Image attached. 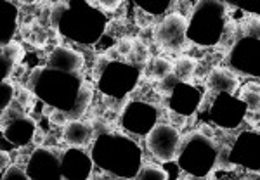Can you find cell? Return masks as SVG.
<instances>
[{"instance_id":"cell-1","label":"cell","mask_w":260,"mask_h":180,"mask_svg":"<svg viewBox=\"0 0 260 180\" xmlns=\"http://www.w3.org/2000/svg\"><path fill=\"white\" fill-rule=\"evenodd\" d=\"M92 161L103 170L118 177H137L142 168V153L139 146L125 135L103 133L94 142Z\"/></svg>"},{"instance_id":"cell-2","label":"cell","mask_w":260,"mask_h":180,"mask_svg":"<svg viewBox=\"0 0 260 180\" xmlns=\"http://www.w3.org/2000/svg\"><path fill=\"white\" fill-rule=\"evenodd\" d=\"M90 4L89 11H80L82 4H77V12L73 11L71 2H57L50 11V23L57 26L64 37L73 39L77 44H90L98 40L104 31V16L95 11V4Z\"/></svg>"},{"instance_id":"cell-3","label":"cell","mask_w":260,"mask_h":180,"mask_svg":"<svg viewBox=\"0 0 260 180\" xmlns=\"http://www.w3.org/2000/svg\"><path fill=\"white\" fill-rule=\"evenodd\" d=\"M82 82L80 77L47 68H37L28 78V89L52 106V110H62L70 115L75 107Z\"/></svg>"},{"instance_id":"cell-4","label":"cell","mask_w":260,"mask_h":180,"mask_svg":"<svg viewBox=\"0 0 260 180\" xmlns=\"http://www.w3.org/2000/svg\"><path fill=\"white\" fill-rule=\"evenodd\" d=\"M225 7L228 6L222 2H208V0H201L196 4L189 18L187 39L205 47L219 44L228 26Z\"/></svg>"},{"instance_id":"cell-5","label":"cell","mask_w":260,"mask_h":180,"mask_svg":"<svg viewBox=\"0 0 260 180\" xmlns=\"http://www.w3.org/2000/svg\"><path fill=\"white\" fill-rule=\"evenodd\" d=\"M217 158H219V149H217L215 142L201 135L200 132L187 137L186 144L177 154L180 168L187 175H194V177L210 175L212 168L217 165Z\"/></svg>"},{"instance_id":"cell-6","label":"cell","mask_w":260,"mask_h":180,"mask_svg":"<svg viewBox=\"0 0 260 180\" xmlns=\"http://www.w3.org/2000/svg\"><path fill=\"white\" fill-rule=\"evenodd\" d=\"M137 78H139V69L136 66L111 61L110 66L101 75L99 87L104 94H110L111 97L118 99L136 87Z\"/></svg>"},{"instance_id":"cell-7","label":"cell","mask_w":260,"mask_h":180,"mask_svg":"<svg viewBox=\"0 0 260 180\" xmlns=\"http://www.w3.org/2000/svg\"><path fill=\"white\" fill-rule=\"evenodd\" d=\"M189 19L182 12H170L154 28V40L165 50H180L186 47Z\"/></svg>"},{"instance_id":"cell-8","label":"cell","mask_w":260,"mask_h":180,"mask_svg":"<svg viewBox=\"0 0 260 180\" xmlns=\"http://www.w3.org/2000/svg\"><path fill=\"white\" fill-rule=\"evenodd\" d=\"M146 144H148L149 153L158 161L170 163L177 160L179 148H180V133L174 125L158 123L146 135Z\"/></svg>"},{"instance_id":"cell-9","label":"cell","mask_w":260,"mask_h":180,"mask_svg":"<svg viewBox=\"0 0 260 180\" xmlns=\"http://www.w3.org/2000/svg\"><path fill=\"white\" fill-rule=\"evenodd\" d=\"M228 64L241 75L260 78V40L240 39L231 49Z\"/></svg>"},{"instance_id":"cell-10","label":"cell","mask_w":260,"mask_h":180,"mask_svg":"<svg viewBox=\"0 0 260 180\" xmlns=\"http://www.w3.org/2000/svg\"><path fill=\"white\" fill-rule=\"evenodd\" d=\"M231 165H243L246 170L260 173V132H243L229 153Z\"/></svg>"},{"instance_id":"cell-11","label":"cell","mask_w":260,"mask_h":180,"mask_svg":"<svg viewBox=\"0 0 260 180\" xmlns=\"http://www.w3.org/2000/svg\"><path fill=\"white\" fill-rule=\"evenodd\" d=\"M121 125L137 135H148L158 125V110L153 104L132 100L121 113Z\"/></svg>"},{"instance_id":"cell-12","label":"cell","mask_w":260,"mask_h":180,"mask_svg":"<svg viewBox=\"0 0 260 180\" xmlns=\"http://www.w3.org/2000/svg\"><path fill=\"white\" fill-rule=\"evenodd\" d=\"M64 151L37 149L26 165V173L31 180H61V160Z\"/></svg>"},{"instance_id":"cell-13","label":"cell","mask_w":260,"mask_h":180,"mask_svg":"<svg viewBox=\"0 0 260 180\" xmlns=\"http://www.w3.org/2000/svg\"><path fill=\"white\" fill-rule=\"evenodd\" d=\"M246 110L248 107L240 97H233L231 94H219L210 110V115L219 127L234 128L245 118Z\"/></svg>"},{"instance_id":"cell-14","label":"cell","mask_w":260,"mask_h":180,"mask_svg":"<svg viewBox=\"0 0 260 180\" xmlns=\"http://www.w3.org/2000/svg\"><path fill=\"white\" fill-rule=\"evenodd\" d=\"M201 90L196 85H192L191 82L182 83L180 82L174 92L169 95V106L172 113L180 116H189L192 115L201 104Z\"/></svg>"},{"instance_id":"cell-15","label":"cell","mask_w":260,"mask_h":180,"mask_svg":"<svg viewBox=\"0 0 260 180\" xmlns=\"http://www.w3.org/2000/svg\"><path fill=\"white\" fill-rule=\"evenodd\" d=\"M92 156L73 148L62 153L61 173L66 180H87L92 171Z\"/></svg>"},{"instance_id":"cell-16","label":"cell","mask_w":260,"mask_h":180,"mask_svg":"<svg viewBox=\"0 0 260 180\" xmlns=\"http://www.w3.org/2000/svg\"><path fill=\"white\" fill-rule=\"evenodd\" d=\"M83 68V56L68 47H56L47 59V69L62 71V73L80 77Z\"/></svg>"},{"instance_id":"cell-17","label":"cell","mask_w":260,"mask_h":180,"mask_svg":"<svg viewBox=\"0 0 260 180\" xmlns=\"http://www.w3.org/2000/svg\"><path fill=\"white\" fill-rule=\"evenodd\" d=\"M2 132L4 139L9 140L12 146H26L35 137L37 127L35 121L28 116H14L9 123H4Z\"/></svg>"},{"instance_id":"cell-18","label":"cell","mask_w":260,"mask_h":180,"mask_svg":"<svg viewBox=\"0 0 260 180\" xmlns=\"http://www.w3.org/2000/svg\"><path fill=\"white\" fill-rule=\"evenodd\" d=\"M207 87L217 94H231L234 95L240 89L238 77L228 68H213L207 77Z\"/></svg>"},{"instance_id":"cell-19","label":"cell","mask_w":260,"mask_h":180,"mask_svg":"<svg viewBox=\"0 0 260 180\" xmlns=\"http://www.w3.org/2000/svg\"><path fill=\"white\" fill-rule=\"evenodd\" d=\"M62 137H64L66 144H70L71 148H85L87 144H90L92 137H94V127L90 123H85V121L73 120L66 125Z\"/></svg>"},{"instance_id":"cell-20","label":"cell","mask_w":260,"mask_h":180,"mask_svg":"<svg viewBox=\"0 0 260 180\" xmlns=\"http://www.w3.org/2000/svg\"><path fill=\"white\" fill-rule=\"evenodd\" d=\"M24 56V47L19 44V42H11L7 45H2V50H0V61H2V77L4 80H7L9 73L14 68L16 62H19Z\"/></svg>"},{"instance_id":"cell-21","label":"cell","mask_w":260,"mask_h":180,"mask_svg":"<svg viewBox=\"0 0 260 180\" xmlns=\"http://www.w3.org/2000/svg\"><path fill=\"white\" fill-rule=\"evenodd\" d=\"M172 73H174V62H170L167 57L154 56L146 64V77L151 78V80L160 82Z\"/></svg>"},{"instance_id":"cell-22","label":"cell","mask_w":260,"mask_h":180,"mask_svg":"<svg viewBox=\"0 0 260 180\" xmlns=\"http://www.w3.org/2000/svg\"><path fill=\"white\" fill-rule=\"evenodd\" d=\"M92 95H94V87H92V83L90 82H82V87H80V92H78L75 107L70 111V115H68L70 121L78 120L83 113L87 111V107H89L90 102H92Z\"/></svg>"},{"instance_id":"cell-23","label":"cell","mask_w":260,"mask_h":180,"mask_svg":"<svg viewBox=\"0 0 260 180\" xmlns=\"http://www.w3.org/2000/svg\"><path fill=\"white\" fill-rule=\"evenodd\" d=\"M196 69V61L189 56H180L177 57V61L174 62V75L177 77L179 82L187 83L191 82L192 75Z\"/></svg>"},{"instance_id":"cell-24","label":"cell","mask_w":260,"mask_h":180,"mask_svg":"<svg viewBox=\"0 0 260 180\" xmlns=\"http://www.w3.org/2000/svg\"><path fill=\"white\" fill-rule=\"evenodd\" d=\"M4 7H6L7 28H6V37H4L2 45H7V44H11V39L16 31V26H18V9H16V7L9 2L4 4Z\"/></svg>"},{"instance_id":"cell-25","label":"cell","mask_w":260,"mask_h":180,"mask_svg":"<svg viewBox=\"0 0 260 180\" xmlns=\"http://www.w3.org/2000/svg\"><path fill=\"white\" fill-rule=\"evenodd\" d=\"M136 180H167V171L156 163H148L139 170Z\"/></svg>"},{"instance_id":"cell-26","label":"cell","mask_w":260,"mask_h":180,"mask_svg":"<svg viewBox=\"0 0 260 180\" xmlns=\"http://www.w3.org/2000/svg\"><path fill=\"white\" fill-rule=\"evenodd\" d=\"M134 61V66H141V64H148V61L151 59L149 57V47L144 44V42L137 40L136 42V47H134V52L130 54Z\"/></svg>"},{"instance_id":"cell-27","label":"cell","mask_w":260,"mask_h":180,"mask_svg":"<svg viewBox=\"0 0 260 180\" xmlns=\"http://www.w3.org/2000/svg\"><path fill=\"white\" fill-rule=\"evenodd\" d=\"M243 33L245 37L248 39H255V40H260V18H251L248 21H245L243 24Z\"/></svg>"},{"instance_id":"cell-28","label":"cell","mask_w":260,"mask_h":180,"mask_svg":"<svg viewBox=\"0 0 260 180\" xmlns=\"http://www.w3.org/2000/svg\"><path fill=\"white\" fill-rule=\"evenodd\" d=\"M240 99L246 104V107H248V110H251V111L260 110V94H255V92H248V90L241 89Z\"/></svg>"},{"instance_id":"cell-29","label":"cell","mask_w":260,"mask_h":180,"mask_svg":"<svg viewBox=\"0 0 260 180\" xmlns=\"http://www.w3.org/2000/svg\"><path fill=\"white\" fill-rule=\"evenodd\" d=\"M179 80H177V77H175L174 73L169 75V77H165L163 80L158 82V90L161 92V94H165V95H170L172 92H174L175 87L179 85Z\"/></svg>"},{"instance_id":"cell-30","label":"cell","mask_w":260,"mask_h":180,"mask_svg":"<svg viewBox=\"0 0 260 180\" xmlns=\"http://www.w3.org/2000/svg\"><path fill=\"white\" fill-rule=\"evenodd\" d=\"M134 47H136V40L130 39V37H123V39H120L116 42V52L123 57L130 56V54L134 52Z\"/></svg>"},{"instance_id":"cell-31","label":"cell","mask_w":260,"mask_h":180,"mask_svg":"<svg viewBox=\"0 0 260 180\" xmlns=\"http://www.w3.org/2000/svg\"><path fill=\"white\" fill-rule=\"evenodd\" d=\"M49 121L54 127H61V125H68L70 123V116L66 111L62 110H52L49 115Z\"/></svg>"},{"instance_id":"cell-32","label":"cell","mask_w":260,"mask_h":180,"mask_svg":"<svg viewBox=\"0 0 260 180\" xmlns=\"http://www.w3.org/2000/svg\"><path fill=\"white\" fill-rule=\"evenodd\" d=\"M169 6H170V2H149L148 6H141V4H137V7H139V9L148 12V14H151V16L161 14V12L165 11Z\"/></svg>"},{"instance_id":"cell-33","label":"cell","mask_w":260,"mask_h":180,"mask_svg":"<svg viewBox=\"0 0 260 180\" xmlns=\"http://www.w3.org/2000/svg\"><path fill=\"white\" fill-rule=\"evenodd\" d=\"M0 90H2V113H6L7 106L11 104L12 100V94H14V89H12V85L7 80L2 82V87H0Z\"/></svg>"},{"instance_id":"cell-34","label":"cell","mask_w":260,"mask_h":180,"mask_svg":"<svg viewBox=\"0 0 260 180\" xmlns=\"http://www.w3.org/2000/svg\"><path fill=\"white\" fill-rule=\"evenodd\" d=\"M2 180H31V178L28 177V173H24L23 170L18 168V166H11V168L4 173Z\"/></svg>"},{"instance_id":"cell-35","label":"cell","mask_w":260,"mask_h":180,"mask_svg":"<svg viewBox=\"0 0 260 180\" xmlns=\"http://www.w3.org/2000/svg\"><path fill=\"white\" fill-rule=\"evenodd\" d=\"M141 11V14H137V24H139L141 28H148L149 26V23L153 21V16L151 14H148V12H144L142 9H139Z\"/></svg>"},{"instance_id":"cell-36","label":"cell","mask_w":260,"mask_h":180,"mask_svg":"<svg viewBox=\"0 0 260 180\" xmlns=\"http://www.w3.org/2000/svg\"><path fill=\"white\" fill-rule=\"evenodd\" d=\"M120 6H121V2H98L95 4V7H103V9H106V11H115L116 7H120Z\"/></svg>"},{"instance_id":"cell-37","label":"cell","mask_w":260,"mask_h":180,"mask_svg":"<svg viewBox=\"0 0 260 180\" xmlns=\"http://www.w3.org/2000/svg\"><path fill=\"white\" fill-rule=\"evenodd\" d=\"M151 37H154V28H141L139 31V40L142 42L144 39H151Z\"/></svg>"},{"instance_id":"cell-38","label":"cell","mask_w":260,"mask_h":180,"mask_svg":"<svg viewBox=\"0 0 260 180\" xmlns=\"http://www.w3.org/2000/svg\"><path fill=\"white\" fill-rule=\"evenodd\" d=\"M245 90H248V92H255V94H260V83L257 82H250V83H246L245 87H243Z\"/></svg>"},{"instance_id":"cell-39","label":"cell","mask_w":260,"mask_h":180,"mask_svg":"<svg viewBox=\"0 0 260 180\" xmlns=\"http://www.w3.org/2000/svg\"><path fill=\"white\" fill-rule=\"evenodd\" d=\"M200 133H201V135H205V137H208V139H212V137H213V130L208 127V125H201Z\"/></svg>"},{"instance_id":"cell-40","label":"cell","mask_w":260,"mask_h":180,"mask_svg":"<svg viewBox=\"0 0 260 180\" xmlns=\"http://www.w3.org/2000/svg\"><path fill=\"white\" fill-rule=\"evenodd\" d=\"M33 140H35L37 144H42V142H44V132H42L40 128H37V132H35V137H33Z\"/></svg>"},{"instance_id":"cell-41","label":"cell","mask_w":260,"mask_h":180,"mask_svg":"<svg viewBox=\"0 0 260 180\" xmlns=\"http://www.w3.org/2000/svg\"><path fill=\"white\" fill-rule=\"evenodd\" d=\"M184 180H210V175H207V177H194V175H186V178Z\"/></svg>"},{"instance_id":"cell-42","label":"cell","mask_w":260,"mask_h":180,"mask_svg":"<svg viewBox=\"0 0 260 180\" xmlns=\"http://www.w3.org/2000/svg\"><path fill=\"white\" fill-rule=\"evenodd\" d=\"M182 180H184V178H182Z\"/></svg>"}]
</instances>
